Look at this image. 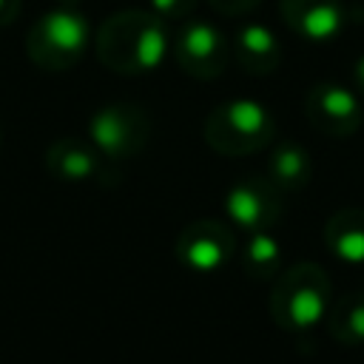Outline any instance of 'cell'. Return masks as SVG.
<instances>
[{
	"label": "cell",
	"instance_id": "obj_1",
	"mask_svg": "<svg viewBox=\"0 0 364 364\" xmlns=\"http://www.w3.org/2000/svg\"><path fill=\"white\" fill-rule=\"evenodd\" d=\"M171 48L165 20L151 9H122L102 20L94 34L97 60L114 74H148Z\"/></svg>",
	"mask_w": 364,
	"mask_h": 364
},
{
	"label": "cell",
	"instance_id": "obj_2",
	"mask_svg": "<svg viewBox=\"0 0 364 364\" xmlns=\"http://www.w3.org/2000/svg\"><path fill=\"white\" fill-rule=\"evenodd\" d=\"M91 46V23L74 6H57L40 14L26 34V54L43 71L74 68Z\"/></svg>",
	"mask_w": 364,
	"mask_h": 364
},
{
	"label": "cell",
	"instance_id": "obj_3",
	"mask_svg": "<svg viewBox=\"0 0 364 364\" xmlns=\"http://www.w3.org/2000/svg\"><path fill=\"white\" fill-rule=\"evenodd\" d=\"M273 117L256 100H228L216 105L202 125L205 142L222 156H245L273 139Z\"/></svg>",
	"mask_w": 364,
	"mask_h": 364
},
{
	"label": "cell",
	"instance_id": "obj_4",
	"mask_svg": "<svg viewBox=\"0 0 364 364\" xmlns=\"http://www.w3.org/2000/svg\"><path fill=\"white\" fill-rule=\"evenodd\" d=\"M88 139L108 162L131 159L151 139V117L136 102H108L91 114Z\"/></svg>",
	"mask_w": 364,
	"mask_h": 364
},
{
	"label": "cell",
	"instance_id": "obj_5",
	"mask_svg": "<svg viewBox=\"0 0 364 364\" xmlns=\"http://www.w3.org/2000/svg\"><path fill=\"white\" fill-rule=\"evenodd\" d=\"M176 65L193 80H216L230 63L228 37L208 20L185 23L171 43Z\"/></svg>",
	"mask_w": 364,
	"mask_h": 364
},
{
	"label": "cell",
	"instance_id": "obj_6",
	"mask_svg": "<svg viewBox=\"0 0 364 364\" xmlns=\"http://www.w3.org/2000/svg\"><path fill=\"white\" fill-rule=\"evenodd\" d=\"M324 287L316 267H296L290 270L273 290V316L279 324L287 327H310L324 313Z\"/></svg>",
	"mask_w": 364,
	"mask_h": 364
},
{
	"label": "cell",
	"instance_id": "obj_7",
	"mask_svg": "<svg viewBox=\"0 0 364 364\" xmlns=\"http://www.w3.org/2000/svg\"><path fill=\"white\" fill-rule=\"evenodd\" d=\"M173 250L185 270L216 273L233 253V233L219 219H196L179 230Z\"/></svg>",
	"mask_w": 364,
	"mask_h": 364
},
{
	"label": "cell",
	"instance_id": "obj_8",
	"mask_svg": "<svg viewBox=\"0 0 364 364\" xmlns=\"http://www.w3.org/2000/svg\"><path fill=\"white\" fill-rule=\"evenodd\" d=\"M46 171L60 182H108L105 168L108 159L94 148L91 139L80 136H60L43 154Z\"/></svg>",
	"mask_w": 364,
	"mask_h": 364
},
{
	"label": "cell",
	"instance_id": "obj_9",
	"mask_svg": "<svg viewBox=\"0 0 364 364\" xmlns=\"http://www.w3.org/2000/svg\"><path fill=\"white\" fill-rule=\"evenodd\" d=\"M279 14L293 34L310 43L336 40L350 20L341 0H279Z\"/></svg>",
	"mask_w": 364,
	"mask_h": 364
},
{
	"label": "cell",
	"instance_id": "obj_10",
	"mask_svg": "<svg viewBox=\"0 0 364 364\" xmlns=\"http://www.w3.org/2000/svg\"><path fill=\"white\" fill-rule=\"evenodd\" d=\"M304 108L316 128L336 136L355 131L361 119V105L355 94L341 82H316L307 94Z\"/></svg>",
	"mask_w": 364,
	"mask_h": 364
},
{
	"label": "cell",
	"instance_id": "obj_11",
	"mask_svg": "<svg viewBox=\"0 0 364 364\" xmlns=\"http://www.w3.org/2000/svg\"><path fill=\"white\" fill-rule=\"evenodd\" d=\"M225 210L233 225L245 230H264L276 213H279V199L276 191L262 182V179H242L225 193Z\"/></svg>",
	"mask_w": 364,
	"mask_h": 364
},
{
	"label": "cell",
	"instance_id": "obj_12",
	"mask_svg": "<svg viewBox=\"0 0 364 364\" xmlns=\"http://www.w3.org/2000/svg\"><path fill=\"white\" fill-rule=\"evenodd\" d=\"M230 57L242 65V71L264 77L276 71L282 60V43L264 23H245L230 43Z\"/></svg>",
	"mask_w": 364,
	"mask_h": 364
},
{
	"label": "cell",
	"instance_id": "obj_13",
	"mask_svg": "<svg viewBox=\"0 0 364 364\" xmlns=\"http://www.w3.org/2000/svg\"><path fill=\"white\" fill-rule=\"evenodd\" d=\"M310 173V159L301 145L282 142L270 156V179L282 188H299Z\"/></svg>",
	"mask_w": 364,
	"mask_h": 364
},
{
	"label": "cell",
	"instance_id": "obj_14",
	"mask_svg": "<svg viewBox=\"0 0 364 364\" xmlns=\"http://www.w3.org/2000/svg\"><path fill=\"white\" fill-rule=\"evenodd\" d=\"M279 262V242L264 233V230H256L245 247V270L253 273V276H267Z\"/></svg>",
	"mask_w": 364,
	"mask_h": 364
},
{
	"label": "cell",
	"instance_id": "obj_15",
	"mask_svg": "<svg viewBox=\"0 0 364 364\" xmlns=\"http://www.w3.org/2000/svg\"><path fill=\"white\" fill-rule=\"evenodd\" d=\"M336 233V230H333ZM333 247L341 259L347 262H361L364 259V233L361 230H338L333 236Z\"/></svg>",
	"mask_w": 364,
	"mask_h": 364
},
{
	"label": "cell",
	"instance_id": "obj_16",
	"mask_svg": "<svg viewBox=\"0 0 364 364\" xmlns=\"http://www.w3.org/2000/svg\"><path fill=\"white\" fill-rule=\"evenodd\" d=\"M199 0H151V11H156L162 20H185L193 14Z\"/></svg>",
	"mask_w": 364,
	"mask_h": 364
},
{
	"label": "cell",
	"instance_id": "obj_17",
	"mask_svg": "<svg viewBox=\"0 0 364 364\" xmlns=\"http://www.w3.org/2000/svg\"><path fill=\"white\" fill-rule=\"evenodd\" d=\"M213 6V11L225 14V17H242V14H250L262 0H208Z\"/></svg>",
	"mask_w": 364,
	"mask_h": 364
},
{
	"label": "cell",
	"instance_id": "obj_18",
	"mask_svg": "<svg viewBox=\"0 0 364 364\" xmlns=\"http://www.w3.org/2000/svg\"><path fill=\"white\" fill-rule=\"evenodd\" d=\"M20 6H23V0H0V28L3 26H11L17 20Z\"/></svg>",
	"mask_w": 364,
	"mask_h": 364
},
{
	"label": "cell",
	"instance_id": "obj_19",
	"mask_svg": "<svg viewBox=\"0 0 364 364\" xmlns=\"http://www.w3.org/2000/svg\"><path fill=\"white\" fill-rule=\"evenodd\" d=\"M350 327H353L358 336H364V307L353 310V316H350Z\"/></svg>",
	"mask_w": 364,
	"mask_h": 364
},
{
	"label": "cell",
	"instance_id": "obj_20",
	"mask_svg": "<svg viewBox=\"0 0 364 364\" xmlns=\"http://www.w3.org/2000/svg\"><path fill=\"white\" fill-rule=\"evenodd\" d=\"M353 77H355V85L364 91V54L355 60V65H353Z\"/></svg>",
	"mask_w": 364,
	"mask_h": 364
},
{
	"label": "cell",
	"instance_id": "obj_21",
	"mask_svg": "<svg viewBox=\"0 0 364 364\" xmlns=\"http://www.w3.org/2000/svg\"><path fill=\"white\" fill-rule=\"evenodd\" d=\"M0 145H3V128H0Z\"/></svg>",
	"mask_w": 364,
	"mask_h": 364
}]
</instances>
